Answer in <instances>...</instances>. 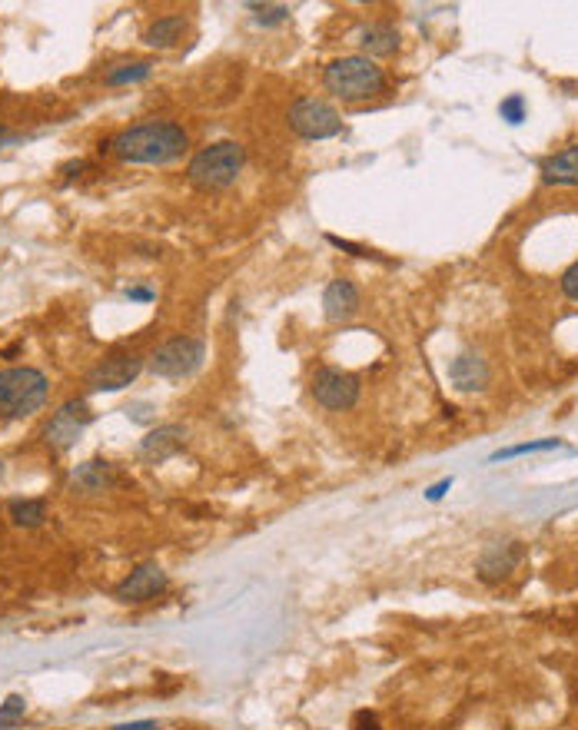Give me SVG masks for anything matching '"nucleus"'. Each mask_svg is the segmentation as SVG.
I'll return each instance as SVG.
<instances>
[{"label":"nucleus","instance_id":"18","mask_svg":"<svg viewBox=\"0 0 578 730\" xmlns=\"http://www.w3.org/2000/svg\"><path fill=\"white\" fill-rule=\"evenodd\" d=\"M359 44L366 47L369 57H389L399 47V30L392 24H369L359 37Z\"/></svg>","mask_w":578,"mask_h":730},{"label":"nucleus","instance_id":"21","mask_svg":"<svg viewBox=\"0 0 578 730\" xmlns=\"http://www.w3.org/2000/svg\"><path fill=\"white\" fill-rule=\"evenodd\" d=\"M552 448H562L559 438H545V442H525V445L502 448V452L492 455V462H502V458H515V455H529V452H552Z\"/></svg>","mask_w":578,"mask_h":730},{"label":"nucleus","instance_id":"20","mask_svg":"<svg viewBox=\"0 0 578 730\" xmlns=\"http://www.w3.org/2000/svg\"><path fill=\"white\" fill-rule=\"evenodd\" d=\"M143 77H150V64L147 60H137V64H120L107 73V83L110 87H120V83H137Z\"/></svg>","mask_w":578,"mask_h":730},{"label":"nucleus","instance_id":"24","mask_svg":"<svg viewBox=\"0 0 578 730\" xmlns=\"http://www.w3.org/2000/svg\"><path fill=\"white\" fill-rule=\"evenodd\" d=\"M253 10H256V20H260V24H280V20L289 17V7H283V4H276V7L253 4Z\"/></svg>","mask_w":578,"mask_h":730},{"label":"nucleus","instance_id":"4","mask_svg":"<svg viewBox=\"0 0 578 730\" xmlns=\"http://www.w3.org/2000/svg\"><path fill=\"white\" fill-rule=\"evenodd\" d=\"M50 382L40 369L14 365L0 372V415L4 419H27L47 402Z\"/></svg>","mask_w":578,"mask_h":730},{"label":"nucleus","instance_id":"1","mask_svg":"<svg viewBox=\"0 0 578 730\" xmlns=\"http://www.w3.org/2000/svg\"><path fill=\"white\" fill-rule=\"evenodd\" d=\"M190 146L187 130L173 120H147L137 127L120 130L107 143V150L123 163H170Z\"/></svg>","mask_w":578,"mask_h":730},{"label":"nucleus","instance_id":"13","mask_svg":"<svg viewBox=\"0 0 578 730\" xmlns=\"http://www.w3.org/2000/svg\"><path fill=\"white\" fill-rule=\"evenodd\" d=\"M449 382L459 392H482L489 385V365H485L479 352H459L449 362Z\"/></svg>","mask_w":578,"mask_h":730},{"label":"nucleus","instance_id":"23","mask_svg":"<svg viewBox=\"0 0 578 730\" xmlns=\"http://www.w3.org/2000/svg\"><path fill=\"white\" fill-rule=\"evenodd\" d=\"M499 113H502V120H509V123H522V120H525V100L519 97V93H512L509 100H502Z\"/></svg>","mask_w":578,"mask_h":730},{"label":"nucleus","instance_id":"9","mask_svg":"<svg viewBox=\"0 0 578 730\" xmlns=\"http://www.w3.org/2000/svg\"><path fill=\"white\" fill-rule=\"evenodd\" d=\"M143 372V359L133 352H113L103 362H97L87 375L90 392H120Z\"/></svg>","mask_w":578,"mask_h":730},{"label":"nucleus","instance_id":"31","mask_svg":"<svg viewBox=\"0 0 578 730\" xmlns=\"http://www.w3.org/2000/svg\"><path fill=\"white\" fill-rule=\"evenodd\" d=\"M0 133H4V130H0Z\"/></svg>","mask_w":578,"mask_h":730},{"label":"nucleus","instance_id":"29","mask_svg":"<svg viewBox=\"0 0 578 730\" xmlns=\"http://www.w3.org/2000/svg\"><path fill=\"white\" fill-rule=\"evenodd\" d=\"M127 296H130V299H153V292H150V289H130Z\"/></svg>","mask_w":578,"mask_h":730},{"label":"nucleus","instance_id":"8","mask_svg":"<svg viewBox=\"0 0 578 730\" xmlns=\"http://www.w3.org/2000/svg\"><path fill=\"white\" fill-rule=\"evenodd\" d=\"M313 399L329 412H346L359 402V379L343 369H319L313 375Z\"/></svg>","mask_w":578,"mask_h":730},{"label":"nucleus","instance_id":"11","mask_svg":"<svg viewBox=\"0 0 578 730\" xmlns=\"http://www.w3.org/2000/svg\"><path fill=\"white\" fill-rule=\"evenodd\" d=\"M519 561H522V545H519V541H505V545L499 541V545H492V548L482 551V558L476 565V575L485 584H499V581H505L512 575Z\"/></svg>","mask_w":578,"mask_h":730},{"label":"nucleus","instance_id":"30","mask_svg":"<svg viewBox=\"0 0 578 730\" xmlns=\"http://www.w3.org/2000/svg\"><path fill=\"white\" fill-rule=\"evenodd\" d=\"M0 475H4V462H0Z\"/></svg>","mask_w":578,"mask_h":730},{"label":"nucleus","instance_id":"19","mask_svg":"<svg viewBox=\"0 0 578 730\" xmlns=\"http://www.w3.org/2000/svg\"><path fill=\"white\" fill-rule=\"evenodd\" d=\"M44 518H47V502H40V498H17V502H10V521L17 528H37L44 525Z\"/></svg>","mask_w":578,"mask_h":730},{"label":"nucleus","instance_id":"6","mask_svg":"<svg viewBox=\"0 0 578 730\" xmlns=\"http://www.w3.org/2000/svg\"><path fill=\"white\" fill-rule=\"evenodd\" d=\"M203 362V342L193 336H180L170 339L150 356V369L153 375H163V379H187Z\"/></svg>","mask_w":578,"mask_h":730},{"label":"nucleus","instance_id":"10","mask_svg":"<svg viewBox=\"0 0 578 730\" xmlns=\"http://www.w3.org/2000/svg\"><path fill=\"white\" fill-rule=\"evenodd\" d=\"M163 591H167V571L160 565H153V561H147V565H140L137 571H130V575L117 584L113 594H117V601H123V604H143V601H153Z\"/></svg>","mask_w":578,"mask_h":730},{"label":"nucleus","instance_id":"3","mask_svg":"<svg viewBox=\"0 0 578 730\" xmlns=\"http://www.w3.org/2000/svg\"><path fill=\"white\" fill-rule=\"evenodd\" d=\"M246 166V150L236 140H220L213 146H206L190 160L187 166V180L196 190H226L236 183V176Z\"/></svg>","mask_w":578,"mask_h":730},{"label":"nucleus","instance_id":"28","mask_svg":"<svg viewBox=\"0 0 578 730\" xmlns=\"http://www.w3.org/2000/svg\"><path fill=\"white\" fill-rule=\"evenodd\" d=\"M113 730H160L157 721H133V724H117Z\"/></svg>","mask_w":578,"mask_h":730},{"label":"nucleus","instance_id":"27","mask_svg":"<svg viewBox=\"0 0 578 730\" xmlns=\"http://www.w3.org/2000/svg\"><path fill=\"white\" fill-rule=\"evenodd\" d=\"M449 488H452V478H446V482H439V485H432L429 488V502H439V498L446 495Z\"/></svg>","mask_w":578,"mask_h":730},{"label":"nucleus","instance_id":"16","mask_svg":"<svg viewBox=\"0 0 578 730\" xmlns=\"http://www.w3.org/2000/svg\"><path fill=\"white\" fill-rule=\"evenodd\" d=\"M113 482V468L107 462H100V458H94V462H84V465H77L74 468V475H70V488L80 495H97V492H107Z\"/></svg>","mask_w":578,"mask_h":730},{"label":"nucleus","instance_id":"22","mask_svg":"<svg viewBox=\"0 0 578 730\" xmlns=\"http://www.w3.org/2000/svg\"><path fill=\"white\" fill-rule=\"evenodd\" d=\"M24 711H27V701L20 694H10L4 704H0V727L10 730L24 721Z\"/></svg>","mask_w":578,"mask_h":730},{"label":"nucleus","instance_id":"17","mask_svg":"<svg viewBox=\"0 0 578 730\" xmlns=\"http://www.w3.org/2000/svg\"><path fill=\"white\" fill-rule=\"evenodd\" d=\"M183 30H187V20H183L180 14H167V17L153 20V24L147 27V34H143V40L157 50H170L183 40Z\"/></svg>","mask_w":578,"mask_h":730},{"label":"nucleus","instance_id":"12","mask_svg":"<svg viewBox=\"0 0 578 730\" xmlns=\"http://www.w3.org/2000/svg\"><path fill=\"white\" fill-rule=\"evenodd\" d=\"M183 445H187V432L180 425H160V429H153L140 442V458L147 465H160L177 452H183Z\"/></svg>","mask_w":578,"mask_h":730},{"label":"nucleus","instance_id":"7","mask_svg":"<svg viewBox=\"0 0 578 730\" xmlns=\"http://www.w3.org/2000/svg\"><path fill=\"white\" fill-rule=\"evenodd\" d=\"M90 419H94V412H90V405L84 399H70L64 402L60 409L54 412V419L47 422L44 429V438L50 448H57V452H67V448L77 445V438L87 432Z\"/></svg>","mask_w":578,"mask_h":730},{"label":"nucleus","instance_id":"26","mask_svg":"<svg viewBox=\"0 0 578 730\" xmlns=\"http://www.w3.org/2000/svg\"><path fill=\"white\" fill-rule=\"evenodd\" d=\"M353 730H383V727H379L376 714L363 711V714H356V724H353Z\"/></svg>","mask_w":578,"mask_h":730},{"label":"nucleus","instance_id":"14","mask_svg":"<svg viewBox=\"0 0 578 730\" xmlns=\"http://www.w3.org/2000/svg\"><path fill=\"white\" fill-rule=\"evenodd\" d=\"M356 309H359V289L349 283V279H333V283H329L326 292H323L326 319L343 322L349 316H356Z\"/></svg>","mask_w":578,"mask_h":730},{"label":"nucleus","instance_id":"2","mask_svg":"<svg viewBox=\"0 0 578 730\" xmlns=\"http://www.w3.org/2000/svg\"><path fill=\"white\" fill-rule=\"evenodd\" d=\"M323 83L343 103H363L386 90V73L373 57L353 54V57L333 60L323 73Z\"/></svg>","mask_w":578,"mask_h":730},{"label":"nucleus","instance_id":"25","mask_svg":"<svg viewBox=\"0 0 578 730\" xmlns=\"http://www.w3.org/2000/svg\"><path fill=\"white\" fill-rule=\"evenodd\" d=\"M562 292H565V296H569L572 302H578V263H572V266L562 273Z\"/></svg>","mask_w":578,"mask_h":730},{"label":"nucleus","instance_id":"15","mask_svg":"<svg viewBox=\"0 0 578 730\" xmlns=\"http://www.w3.org/2000/svg\"><path fill=\"white\" fill-rule=\"evenodd\" d=\"M539 170H542V180L552 186H578V146L545 156Z\"/></svg>","mask_w":578,"mask_h":730},{"label":"nucleus","instance_id":"5","mask_svg":"<svg viewBox=\"0 0 578 730\" xmlns=\"http://www.w3.org/2000/svg\"><path fill=\"white\" fill-rule=\"evenodd\" d=\"M286 120H289V130L303 140H329L336 133H343V117L336 113V107H329L326 100H316V97L293 100Z\"/></svg>","mask_w":578,"mask_h":730}]
</instances>
